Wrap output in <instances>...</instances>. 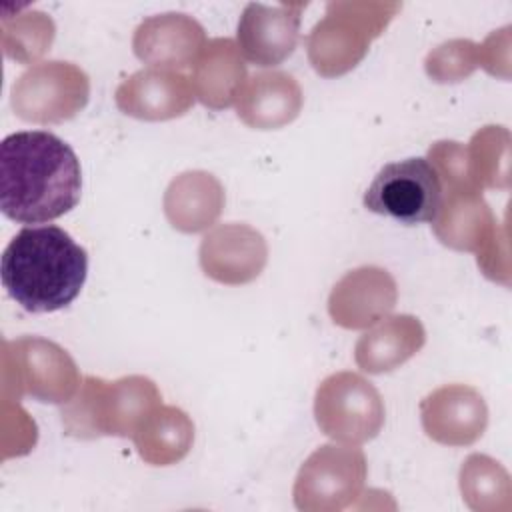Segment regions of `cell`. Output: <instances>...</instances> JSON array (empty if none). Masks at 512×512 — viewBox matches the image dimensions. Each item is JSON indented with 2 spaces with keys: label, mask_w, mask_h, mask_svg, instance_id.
Wrapping results in <instances>:
<instances>
[{
  "label": "cell",
  "mask_w": 512,
  "mask_h": 512,
  "mask_svg": "<svg viewBox=\"0 0 512 512\" xmlns=\"http://www.w3.org/2000/svg\"><path fill=\"white\" fill-rule=\"evenodd\" d=\"M82 190L80 160L56 134L26 130L0 144V208L22 224L50 222L70 212Z\"/></svg>",
  "instance_id": "6da1fadb"
},
{
  "label": "cell",
  "mask_w": 512,
  "mask_h": 512,
  "mask_svg": "<svg viewBox=\"0 0 512 512\" xmlns=\"http://www.w3.org/2000/svg\"><path fill=\"white\" fill-rule=\"evenodd\" d=\"M88 274V254L58 226H26L4 248L0 276L26 312H56L72 304Z\"/></svg>",
  "instance_id": "7a4b0ae2"
},
{
  "label": "cell",
  "mask_w": 512,
  "mask_h": 512,
  "mask_svg": "<svg viewBox=\"0 0 512 512\" xmlns=\"http://www.w3.org/2000/svg\"><path fill=\"white\" fill-rule=\"evenodd\" d=\"M162 404V394L146 376H124L106 382L84 376L76 394L62 406L68 436L94 440L100 436L132 438L142 420Z\"/></svg>",
  "instance_id": "3957f363"
},
{
  "label": "cell",
  "mask_w": 512,
  "mask_h": 512,
  "mask_svg": "<svg viewBox=\"0 0 512 512\" xmlns=\"http://www.w3.org/2000/svg\"><path fill=\"white\" fill-rule=\"evenodd\" d=\"M398 2H328L324 18L306 36L312 68L336 78L360 64L370 42L400 12Z\"/></svg>",
  "instance_id": "277c9868"
},
{
  "label": "cell",
  "mask_w": 512,
  "mask_h": 512,
  "mask_svg": "<svg viewBox=\"0 0 512 512\" xmlns=\"http://www.w3.org/2000/svg\"><path fill=\"white\" fill-rule=\"evenodd\" d=\"M80 384L76 362L56 342L40 336H22L4 342V394L12 392L16 400L28 396L44 404H66Z\"/></svg>",
  "instance_id": "5b68a950"
},
{
  "label": "cell",
  "mask_w": 512,
  "mask_h": 512,
  "mask_svg": "<svg viewBox=\"0 0 512 512\" xmlns=\"http://www.w3.org/2000/svg\"><path fill=\"white\" fill-rule=\"evenodd\" d=\"M314 418L322 434L346 444H362L384 426L380 392L356 372H336L320 382L314 396Z\"/></svg>",
  "instance_id": "8992f818"
},
{
  "label": "cell",
  "mask_w": 512,
  "mask_h": 512,
  "mask_svg": "<svg viewBox=\"0 0 512 512\" xmlns=\"http://www.w3.org/2000/svg\"><path fill=\"white\" fill-rule=\"evenodd\" d=\"M366 456L356 444H324L300 466L294 480V504L302 512H338L348 508L366 482Z\"/></svg>",
  "instance_id": "52a82bcc"
},
{
  "label": "cell",
  "mask_w": 512,
  "mask_h": 512,
  "mask_svg": "<svg viewBox=\"0 0 512 512\" xmlns=\"http://www.w3.org/2000/svg\"><path fill=\"white\" fill-rule=\"evenodd\" d=\"M90 98L88 74L62 60L34 64L10 90L14 114L34 124H58L74 118Z\"/></svg>",
  "instance_id": "ba28073f"
},
{
  "label": "cell",
  "mask_w": 512,
  "mask_h": 512,
  "mask_svg": "<svg viewBox=\"0 0 512 512\" xmlns=\"http://www.w3.org/2000/svg\"><path fill=\"white\" fill-rule=\"evenodd\" d=\"M442 202V184L426 158L386 164L364 192V206L400 224L432 222Z\"/></svg>",
  "instance_id": "9c48e42d"
},
{
  "label": "cell",
  "mask_w": 512,
  "mask_h": 512,
  "mask_svg": "<svg viewBox=\"0 0 512 512\" xmlns=\"http://www.w3.org/2000/svg\"><path fill=\"white\" fill-rule=\"evenodd\" d=\"M198 258L208 278L226 286H240L262 274L268 262V246L256 228L228 222L218 224L202 238Z\"/></svg>",
  "instance_id": "30bf717a"
},
{
  "label": "cell",
  "mask_w": 512,
  "mask_h": 512,
  "mask_svg": "<svg viewBox=\"0 0 512 512\" xmlns=\"http://www.w3.org/2000/svg\"><path fill=\"white\" fill-rule=\"evenodd\" d=\"M306 2H282L266 6L246 4L238 20V48L242 56L262 68L282 64L296 48L300 34V14Z\"/></svg>",
  "instance_id": "8fae6325"
},
{
  "label": "cell",
  "mask_w": 512,
  "mask_h": 512,
  "mask_svg": "<svg viewBox=\"0 0 512 512\" xmlns=\"http://www.w3.org/2000/svg\"><path fill=\"white\" fill-rule=\"evenodd\" d=\"M398 300L392 274L380 266H360L346 272L328 296L332 322L346 330H364L386 318Z\"/></svg>",
  "instance_id": "7c38bea8"
},
{
  "label": "cell",
  "mask_w": 512,
  "mask_h": 512,
  "mask_svg": "<svg viewBox=\"0 0 512 512\" xmlns=\"http://www.w3.org/2000/svg\"><path fill=\"white\" fill-rule=\"evenodd\" d=\"M420 420L428 438L444 446H470L488 426V406L468 384H446L420 402Z\"/></svg>",
  "instance_id": "4fadbf2b"
},
{
  "label": "cell",
  "mask_w": 512,
  "mask_h": 512,
  "mask_svg": "<svg viewBox=\"0 0 512 512\" xmlns=\"http://www.w3.org/2000/svg\"><path fill=\"white\" fill-rule=\"evenodd\" d=\"M206 44L204 28L198 20L180 12L150 16L138 24L132 50L150 68L184 70L192 66Z\"/></svg>",
  "instance_id": "5bb4252c"
},
{
  "label": "cell",
  "mask_w": 512,
  "mask_h": 512,
  "mask_svg": "<svg viewBox=\"0 0 512 512\" xmlns=\"http://www.w3.org/2000/svg\"><path fill=\"white\" fill-rule=\"evenodd\" d=\"M116 106L126 116L162 122L186 114L194 104L190 80L174 70L142 68L116 88Z\"/></svg>",
  "instance_id": "9a60e30c"
},
{
  "label": "cell",
  "mask_w": 512,
  "mask_h": 512,
  "mask_svg": "<svg viewBox=\"0 0 512 512\" xmlns=\"http://www.w3.org/2000/svg\"><path fill=\"white\" fill-rule=\"evenodd\" d=\"M302 104V88L292 74L258 72L246 80L236 100V116L254 130H276L294 122Z\"/></svg>",
  "instance_id": "2e32d148"
},
{
  "label": "cell",
  "mask_w": 512,
  "mask_h": 512,
  "mask_svg": "<svg viewBox=\"0 0 512 512\" xmlns=\"http://www.w3.org/2000/svg\"><path fill=\"white\" fill-rule=\"evenodd\" d=\"M496 218L478 190H446L438 214L432 220L436 238L462 252H480L498 232Z\"/></svg>",
  "instance_id": "e0dca14e"
},
{
  "label": "cell",
  "mask_w": 512,
  "mask_h": 512,
  "mask_svg": "<svg viewBox=\"0 0 512 512\" xmlns=\"http://www.w3.org/2000/svg\"><path fill=\"white\" fill-rule=\"evenodd\" d=\"M190 84L206 108H230L246 84V64L238 44L232 38L208 40L192 64Z\"/></svg>",
  "instance_id": "ac0fdd59"
},
{
  "label": "cell",
  "mask_w": 512,
  "mask_h": 512,
  "mask_svg": "<svg viewBox=\"0 0 512 512\" xmlns=\"http://www.w3.org/2000/svg\"><path fill=\"white\" fill-rule=\"evenodd\" d=\"M220 180L204 170H188L176 176L164 192V214L172 228L196 234L210 228L224 210Z\"/></svg>",
  "instance_id": "d6986e66"
},
{
  "label": "cell",
  "mask_w": 512,
  "mask_h": 512,
  "mask_svg": "<svg viewBox=\"0 0 512 512\" xmlns=\"http://www.w3.org/2000/svg\"><path fill=\"white\" fill-rule=\"evenodd\" d=\"M426 342L422 322L410 314L382 318L364 332L354 348L356 366L368 374L392 372L408 362Z\"/></svg>",
  "instance_id": "ffe728a7"
},
{
  "label": "cell",
  "mask_w": 512,
  "mask_h": 512,
  "mask_svg": "<svg viewBox=\"0 0 512 512\" xmlns=\"http://www.w3.org/2000/svg\"><path fill=\"white\" fill-rule=\"evenodd\" d=\"M140 458L152 466L180 462L192 448L194 422L176 406H156L132 434Z\"/></svg>",
  "instance_id": "44dd1931"
},
{
  "label": "cell",
  "mask_w": 512,
  "mask_h": 512,
  "mask_svg": "<svg viewBox=\"0 0 512 512\" xmlns=\"http://www.w3.org/2000/svg\"><path fill=\"white\" fill-rule=\"evenodd\" d=\"M468 176L480 192L510 186V132L504 126L480 128L466 146Z\"/></svg>",
  "instance_id": "7402d4cb"
},
{
  "label": "cell",
  "mask_w": 512,
  "mask_h": 512,
  "mask_svg": "<svg viewBox=\"0 0 512 512\" xmlns=\"http://www.w3.org/2000/svg\"><path fill=\"white\" fill-rule=\"evenodd\" d=\"M462 498L478 512L510 510V476L490 456L470 454L460 468Z\"/></svg>",
  "instance_id": "603a6c76"
},
{
  "label": "cell",
  "mask_w": 512,
  "mask_h": 512,
  "mask_svg": "<svg viewBox=\"0 0 512 512\" xmlns=\"http://www.w3.org/2000/svg\"><path fill=\"white\" fill-rule=\"evenodd\" d=\"M56 36L54 20L40 10H22L0 20L4 56L18 64H32L44 56Z\"/></svg>",
  "instance_id": "cb8c5ba5"
},
{
  "label": "cell",
  "mask_w": 512,
  "mask_h": 512,
  "mask_svg": "<svg viewBox=\"0 0 512 512\" xmlns=\"http://www.w3.org/2000/svg\"><path fill=\"white\" fill-rule=\"evenodd\" d=\"M480 66V46L466 38H454L434 48L426 60V74L438 84L466 80Z\"/></svg>",
  "instance_id": "d4e9b609"
},
{
  "label": "cell",
  "mask_w": 512,
  "mask_h": 512,
  "mask_svg": "<svg viewBox=\"0 0 512 512\" xmlns=\"http://www.w3.org/2000/svg\"><path fill=\"white\" fill-rule=\"evenodd\" d=\"M426 160L432 164L438 178H442L446 190H460V188L478 190L474 188L468 176V160H466L464 144L454 140H440L428 148Z\"/></svg>",
  "instance_id": "484cf974"
},
{
  "label": "cell",
  "mask_w": 512,
  "mask_h": 512,
  "mask_svg": "<svg viewBox=\"0 0 512 512\" xmlns=\"http://www.w3.org/2000/svg\"><path fill=\"white\" fill-rule=\"evenodd\" d=\"M478 266L486 278L494 282H502L504 286L510 284V260H508V236L506 226L498 228L492 240L476 254Z\"/></svg>",
  "instance_id": "4316f807"
},
{
  "label": "cell",
  "mask_w": 512,
  "mask_h": 512,
  "mask_svg": "<svg viewBox=\"0 0 512 512\" xmlns=\"http://www.w3.org/2000/svg\"><path fill=\"white\" fill-rule=\"evenodd\" d=\"M480 46V66L500 78H508L510 66V26H504L498 32H492Z\"/></svg>",
  "instance_id": "83f0119b"
}]
</instances>
